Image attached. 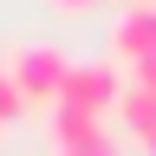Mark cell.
Segmentation results:
<instances>
[{"label":"cell","instance_id":"1","mask_svg":"<svg viewBox=\"0 0 156 156\" xmlns=\"http://www.w3.org/2000/svg\"><path fill=\"white\" fill-rule=\"evenodd\" d=\"M117 98H124L117 58H85V65H72V72H65V85H58V104H52V111H85V117H104Z\"/></svg>","mask_w":156,"mask_h":156},{"label":"cell","instance_id":"2","mask_svg":"<svg viewBox=\"0 0 156 156\" xmlns=\"http://www.w3.org/2000/svg\"><path fill=\"white\" fill-rule=\"evenodd\" d=\"M65 72H72V58L58 52V46H26V52H13V91L26 98V104H58V85H65Z\"/></svg>","mask_w":156,"mask_h":156},{"label":"cell","instance_id":"3","mask_svg":"<svg viewBox=\"0 0 156 156\" xmlns=\"http://www.w3.org/2000/svg\"><path fill=\"white\" fill-rule=\"evenodd\" d=\"M52 143L58 156H117V136L104 130V117H85V111H52Z\"/></svg>","mask_w":156,"mask_h":156},{"label":"cell","instance_id":"4","mask_svg":"<svg viewBox=\"0 0 156 156\" xmlns=\"http://www.w3.org/2000/svg\"><path fill=\"white\" fill-rule=\"evenodd\" d=\"M111 52L117 65H143V58H156V7H124L111 20Z\"/></svg>","mask_w":156,"mask_h":156},{"label":"cell","instance_id":"5","mask_svg":"<svg viewBox=\"0 0 156 156\" xmlns=\"http://www.w3.org/2000/svg\"><path fill=\"white\" fill-rule=\"evenodd\" d=\"M117 111H124V124H130V136H136V143H156V91L130 85L124 98H117Z\"/></svg>","mask_w":156,"mask_h":156},{"label":"cell","instance_id":"6","mask_svg":"<svg viewBox=\"0 0 156 156\" xmlns=\"http://www.w3.org/2000/svg\"><path fill=\"white\" fill-rule=\"evenodd\" d=\"M20 111H26V98H20V91H13V78L0 72V124H13Z\"/></svg>","mask_w":156,"mask_h":156},{"label":"cell","instance_id":"7","mask_svg":"<svg viewBox=\"0 0 156 156\" xmlns=\"http://www.w3.org/2000/svg\"><path fill=\"white\" fill-rule=\"evenodd\" d=\"M130 85H143V91H156V58H143V65H130Z\"/></svg>","mask_w":156,"mask_h":156},{"label":"cell","instance_id":"8","mask_svg":"<svg viewBox=\"0 0 156 156\" xmlns=\"http://www.w3.org/2000/svg\"><path fill=\"white\" fill-rule=\"evenodd\" d=\"M98 0H52V13H65V20H78V13H91Z\"/></svg>","mask_w":156,"mask_h":156},{"label":"cell","instance_id":"9","mask_svg":"<svg viewBox=\"0 0 156 156\" xmlns=\"http://www.w3.org/2000/svg\"><path fill=\"white\" fill-rule=\"evenodd\" d=\"M136 7H156V0H136Z\"/></svg>","mask_w":156,"mask_h":156},{"label":"cell","instance_id":"10","mask_svg":"<svg viewBox=\"0 0 156 156\" xmlns=\"http://www.w3.org/2000/svg\"><path fill=\"white\" fill-rule=\"evenodd\" d=\"M0 72H7V65H0Z\"/></svg>","mask_w":156,"mask_h":156}]
</instances>
